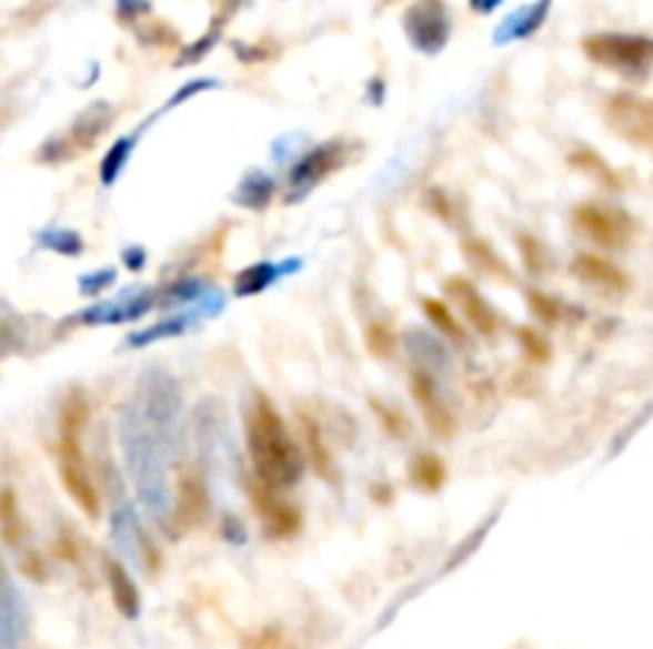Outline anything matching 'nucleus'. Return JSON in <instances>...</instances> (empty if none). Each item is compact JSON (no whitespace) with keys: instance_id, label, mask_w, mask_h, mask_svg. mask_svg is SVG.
<instances>
[{"instance_id":"f257e3e1","label":"nucleus","mask_w":653,"mask_h":649,"mask_svg":"<svg viewBox=\"0 0 653 649\" xmlns=\"http://www.w3.org/2000/svg\"><path fill=\"white\" fill-rule=\"evenodd\" d=\"M245 443H249V456L255 465V478H262L278 490H288L300 481L307 453L303 446L293 443L281 414L265 395H255L252 408L245 414Z\"/></svg>"},{"instance_id":"f03ea898","label":"nucleus","mask_w":653,"mask_h":649,"mask_svg":"<svg viewBox=\"0 0 653 649\" xmlns=\"http://www.w3.org/2000/svg\"><path fill=\"white\" fill-rule=\"evenodd\" d=\"M583 54L612 73L629 80H644L653 68V39L634 32H593L581 42Z\"/></svg>"},{"instance_id":"7ed1b4c3","label":"nucleus","mask_w":653,"mask_h":649,"mask_svg":"<svg viewBox=\"0 0 653 649\" xmlns=\"http://www.w3.org/2000/svg\"><path fill=\"white\" fill-rule=\"evenodd\" d=\"M571 223L574 230L586 236L593 245L600 249H612V252H622L629 249L637 226H634V216L615 204H603V201H586V204H577L574 214H571Z\"/></svg>"},{"instance_id":"20e7f679","label":"nucleus","mask_w":653,"mask_h":649,"mask_svg":"<svg viewBox=\"0 0 653 649\" xmlns=\"http://www.w3.org/2000/svg\"><path fill=\"white\" fill-rule=\"evenodd\" d=\"M80 430L83 427H71V424H61V446H58V465H61V481L68 487V494L73 497V504L80 506L90 519L99 516V490L93 478H90V468H87V458H83V449H80Z\"/></svg>"},{"instance_id":"39448f33","label":"nucleus","mask_w":653,"mask_h":649,"mask_svg":"<svg viewBox=\"0 0 653 649\" xmlns=\"http://www.w3.org/2000/svg\"><path fill=\"white\" fill-rule=\"evenodd\" d=\"M605 124L625 144L653 153V99L637 93H612L605 99Z\"/></svg>"},{"instance_id":"423d86ee","label":"nucleus","mask_w":653,"mask_h":649,"mask_svg":"<svg viewBox=\"0 0 653 649\" xmlns=\"http://www.w3.org/2000/svg\"><path fill=\"white\" fill-rule=\"evenodd\" d=\"M405 36L412 39V45L424 54H436L450 42L453 32V20L443 0H414L405 10Z\"/></svg>"},{"instance_id":"0eeeda50","label":"nucleus","mask_w":653,"mask_h":649,"mask_svg":"<svg viewBox=\"0 0 653 649\" xmlns=\"http://www.w3.org/2000/svg\"><path fill=\"white\" fill-rule=\"evenodd\" d=\"M249 497H252V506L265 526L268 538H293L297 531L303 529V513L300 506L288 500L278 487H271L262 478H252L249 481Z\"/></svg>"},{"instance_id":"6e6552de","label":"nucleus","mask_w":653,"mask_h":649,"mask_svg":"<svg viewBox=\"0 0 653 649\" xmlns=\"http://www.w3.org/2000/svg\"><path fill=\"white\" fill-rule=\"evenodd\" d=\"M112 124V109L109 105H93L90 112H83L80 119L73 121V128L64 134V138H58V141H51L46 144V150L39 153V160L42 163H58V160H68L73 153H83V150H90V146L97 144V138Z\"/></svg>"},{"instance_id":"1a4fd4ad","label":"nucleus","mask_w":653,"mask_h":649,"mask_svg":"<svg viewBox=\"0 0 653 649\" xmlns=\"http://www.w3.org/2000/svg\"><path fill=\"white\" fill-rule=\"evenodd\" d=\"M344 153H348V146L341 144V141L319 144L310 153H303V160L291 169V201L315 189L329 172H335L344 163Z\"/></svg>"},{"instance_id":"9d476101","label":"nucleus","mask_w":653,"mask_h":649,"mask_svg":"<svg viewBox=\"0 0 653 649\" xmlns=\"http://www.w3.org/2000/svg\"><path fill=\"white\" fill-rule=\"evenodd\" d=\"M172 513H175V523L182 529H194L208 519V490H204V481L198 478V471H182L175 478Z\"/></svg>"},{"instance_id":"9b49d317","label":"nucleus","mask_w":653,"mask_h":649,"mask_svg":"<svg viewBox=\"0 0 653 649\" xmlns=\"http://www.w3.org/2000/svg\"><path fill=\"white\" fill-rule=\"evenodd\" d=\"M574 274L581 277L583 284L603 290V293H612V296L629 293L631 287L629 274L619 265H612L603 255H596V252H581V255L574 258Z\"/></svg>"},{"instance_id":"f8f14e48","label":"nucleus","mask_w":653,"mask_h":649,"mask_svg":"<svg viewBox=\"0 0 653 649\" xmlns=\"http://www.w3.org/2000/svg\"><path fill=\"white\" fill-rule=\"evenodd\" d=\"M412 395L424 410V420L431 424V430L436 436H453V414L446 408V402L440 398L434 376L428 369H414L412 373Z\"/></svg>"},{"instance_id":"ddd939ff","label":"nucleus","mask_w":653,"mask_h":649,"mask_svg":"<svg viewBox=\"0 0 653 649\" xmlns=\"http://www.w3.org/2000/svg\"><path fill=\"white\" fill-rule=\"evenodd\" d=\"M446 290L453 293V300L460 303V310L469 318V325L479 332V335L491 337L498 332V315L494 310L484 303V296L479 293V287L472 284V281H465V277H450L446 281Z\"/></svg>"},{"instance_id":"4468645a","label":"nucleus","mask_w":653,"mask_h":649,"mask_svg":"<svg viewBox=\"0 0 653 649\" xmlns=\"http://www.w3.org/2000/svg\"><path fill=\"white\" fill-rule=\"evenodd\" d=\"M106 577H109V589H112L115 608H119L124 618H138V611H141L138 586H134V579L128 577V570L121 567L115 557L106 560Z\"/></svg>"},{"instance_id":"2eb2a0df","label":"nucleus","mask_w":653,"mask_h":649,"mask_svg":"<svg viewBox=\"0 0 653 649\" xmlns=\"http://www.w3.org/2000/svg\"><path fill=\"white\" fill-rule=\"evenodd\" d=\"M549 7H552V0H539V3H530V7H523V10H516L508 23L498 29V36H494V39H498V42L530 39L535 29L545 23V17H549Z\"/></svg>"},{"instance_id":"dca6fc26","label":"nucleus","mask_w":653,"mask_h":649,"mask_svg":"<svg viewBox=\"0 0 653 649\" xmlns=\"http://www.w3.org/2000/svg\"><path fill=\"white\" fill-rule=\"evenodd\" d=\"M0 538L10 548H20L26 538V519L23 513H20V500H17L13 487L0 490Z\"/></svg>"},{"instance_id":"f3484780","label":"nucleus","mask_w":653,"mask_h":649,"mask_svg":"<svg viewBox=\"0 0 653 649\" xmlns=\"http://www.w3.org/2000/svg\"><path fill=\"white\" fill-rule=\"evenodd\" d=\"M300 436H303V453L313 462L315 471H319L322 478H329V475H332V456H329V446H325V439H322L319 424H315L310 414H300Z\"/></svg>"},{"instance_id":"a211bd4d","label":"nucleus","mask_w":653,"mask_h":649,"mask_svg":"<svg viewBox=\"0 0 653 649\" xmlns=\"http://www.w3.org/2000/svg\"><path fill=\"white\" fill-rule=\"evenodd\" d=\"M462 255L469 258V265L482 274H491L498 281H510V267L501 262V255L484 240H465L462 242Z\"/></svg>"},{"instance_id":"6ab92c4d","label":"nucleus","mask_w":653,"mask_h":649,"mask_svg":"<svg viewBox=\"0 0 653 649\" xmlns=\"http://www.w3.org/2000/svg\"><path fill=\"white\" fill-rule=\"evenodd\" d=\"M567 163L574 169H581L586 175H593L596 182H603L609 189H622V179L615 175V169L605 163L603 156L596 153V150H590V146H577L571 156H567Z\"/></svg>"},{"instance_id":"aec40b11","label":"nucleus","mask_w":653,"mask_h":649,"mask_svg":"<svg viewBox=\"0 0 653 649\" xmlns=\"http://www.w3.org/2000/svg\"><path fill=\"white\" fill-rule=\"evenodd\" d=\"M412 481L421 487V490H440L443 481H446V468L443 462L434 456V453H418L412 458Z\"/></svg>"},{"instance_id":"412c9836","label":"nucleus","mask_w":653,"mask_h":649,"mask_svg":"<svg viewBox=\"0 0 653 649\" xmlns=\"http://www.w3.org/2000/svg\"><path fill=\"white\" fill-rule=\"evenodd\" d=\"M278 277V267L268 265V262H262V265H252L245 267V271H240L237 274V284H233V293L237 296H249V293H262V290L271 284Z\"/></svg>"},{"instance_id":"4be33fe9","label":"nucleus","mask_w":653,"mask_h":649,"mask_svg":"<svg viewBox=\"0 0 653 649\" xmlns=\"http://www.w3.org/2000/svg\"><path fill=\"white\" fill-rule=\"evenodd\" d=\"M421 306H424V313L431 318V325H436L443 335L456 337L460 344H465V328L460 325V318L450 313V306H446L443 300H424Z\"/></svg>"},{"instance_id":"5701e85b","label":"nucleus","mask_w":653,"mask_h":649,"mask_svg":"<svg viewBox=\"0 0 653 649\" xmlns=\"http://www.w3.org/2000/svg\"><path fill=\"white\" fill-rule=\"evenodd\" d=\"M237 197H240V204H245V207H265V204H271V197H274V182L268 175H262V172H252Z\"/></svg>"},{"instance_id":"b1692460","label":"nucleus","mask_w":653,"mask_h":649,"mask_svg":"<svg viewBox=\"0 0 653 649\" xmlns=\"http://www.w3.org/2000/svg\"><path fill=\"white\" fill-rule=\"evenodd\" d=\"M131 146H134L131 138H121V141H115V146L106 153V160H102V166H99V172H102V185H112L121 172H124V163H128V156H131Z\"/></svg>"},{"instance_id":"393cba45","label":"nucleus","mask_w":653,"mask_h":649,"mask_svg":"<svg viewBox=\"0 0 653 649\" xmlns=\"http://www.w3.org/2000/svg\"><path fill=\"white\" fill-rule=\"evenodd\" d=\"M366 347L380 361H389L395 354V335H392V328H389L386 322H370L366 325Z\"/></svg>"},{"instance_id":"a878e982","label":"nucleus","mask_w":653,"mask_h":649,"mask_svg":"<svg viewBox=\"0 0 653 649\" xmlns=\"http://www.w3.org/2000/svg\"><path fill=\"white\" fill-rule=\"evenodd\" d=\"M530 310L535 313V318L542 322V325H557L561 322V315H564V306L557 303L555 296H549V293H539V290H530Z\"/></svg>"},{"instance_id":"bb28decb","label":"nucleus","mask_w":653,"mask_h":649,"mask_svg":"<svg viewBox=\"0 0 653 649\" xmlns=\"http://www.w3.org/2000/svg\"><path fill=\"white\" fill-rule=\"evenodd\" d=\"M516 341H520V347L526 351V357L533 363L552 361V344L539 332H533V328H516Z\"/></svg>"},{"instance_id":"cd10ccee","label":"nucleus","mask_w":653,"mask_h":649,"mask_svg":"<svg viewBox=\"0 0 653 649\" xmlns=\"http://www.w3.org/2000/svg\"><path fill=\"white\" fill-rule=\"evenodd\" d=\"M138 36H141V42H150V45H157V49H172V45H179V36H175L167 23H160V20H147V23L138 29Z\"/></svg>"},{"instance_id":"c85d7f7f","label":"nucleus","mask_w":653,"mask_h":649,"mask_svg":"<svg viewBox=\"0 0 653 649\" xmlns=\"http://www.w3.org/2000/svg\"><path fill=\"white\" fill-rule=\"evenodd\" d=\"M516 245H520V252H523L526 267H530L533 274H539V271L545 267V252H542V245H539L530 233H520V236H516Z\"/></svg>"},{"instance_id":"c756f323","label":"nucleus","mask_w":653,"mask_h":649,"mask_svg":"<svg viewBox=\"0 0 653 649\" xmlns=\"http://www.w3.org/2000/svg\"><path fill=\"white\" fill-rule=\"evenodd\" d=\"M42 242L54 249V252H64V255H80V236L77 233H68V230H54V233H46Z\"/></svg>"},{"instance_id":"7c9ffc66","label":"nucleus","mask_w":653,"mask_h":649,"mask_svg":"<svg viewBox=\"0 0 653 649\" xmlns=\"http://www.w3.org/2000/svg\"><path fill=\"white\" fill-rule=\"evenodd\" d=\"M245 649H297V647H293L291 640H288L281 630H262L259 637H252V640L245 643Z\"/></svg>"},{"instance_id":"2f4dec72","label":"nucleus","mask_w":653,"mask_h":649,"mask_svg":"<svg viewBox=\"0 0 653 649\" xmlns=\"http://www.w3.org/2000/svg\"><path fill=\"white\" fill-rule=\"evenodd\" d=\"M185 325H189V318H175V322H163L160 328H147V332H141V335L131 337V344H144V341H157V337L179 335V332H185Z\"/></svg>"},{"instance_id":"473e14b6","label":"nucleus","mask_w":653,"mask_h":649,"mask_svg":"<svg viewBox=\"0 0 653 649\" xmlns=\"http://www.w3.org/2000/svg\"><path fill=\"white\" fill-rule=\"evenodd\" d=\"M475 13H494L501 7V0H469Z\"/></svg>"}]
</instances>
